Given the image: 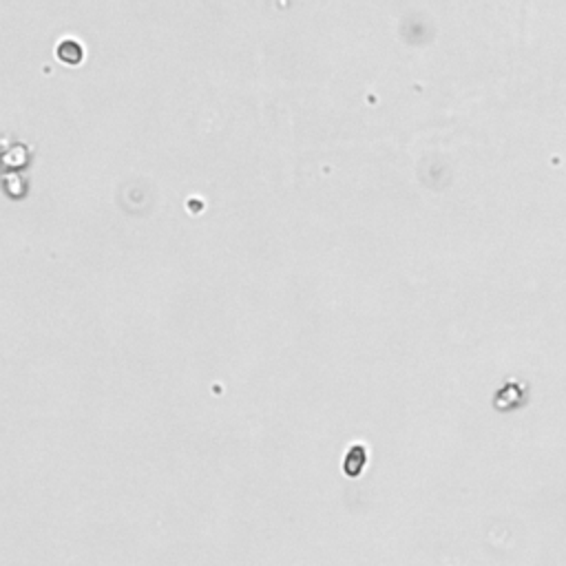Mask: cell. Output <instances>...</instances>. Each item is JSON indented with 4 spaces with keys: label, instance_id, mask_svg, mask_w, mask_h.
I'll use <instances>...</instances> for the list:
<instances>
[{
    "label": "cell",
    "instance_id": "1",
    "mask_svg": "<svg viewBox=\"0 0 566 566\" xmlns=\"http://www.w3.org/2000/svg\"><path fill=\"white\" fill-rule=\"evenodd\" d=\"M58 58L67 65H78L82 60V44L76 40H65L58 44Z\"/></svg>",
    "mask_w": 566,
    "mask_h": 566
}]
</instances>
